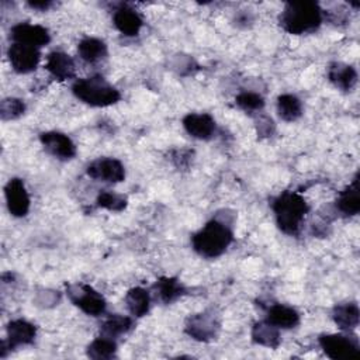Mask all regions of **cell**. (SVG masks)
Here are the masks:
<instances>
[{
  "instance_id": "6da1fadb",
  "label": "cell",
  "mask_w": 360,
  "mask_h": 360,
  "mask_svg": "<svg viewBox=\"0 0 360 360\" xmlns=\"http://www.w3.org/2000/svg\"><path fill=\"white\" fill-rule=\"evenodd\" d=\"M233 219L221 218L218 214L210 219L200 231L193 233L191 246L204 259L219 257L233 242Z\"/></svg>"
},
{
  "instance_id": "7a4b0ae2",
  "label": "cell",
  "mask_w": 360,
  "mask_h": 360,
  "mask_svg": "<svg viewBox=\"0 0 360 360\" xmlns=\"http://www.w3.org/2000/svg\"><path fill=\"white\" fill-rule=\"evenodd\" d=\"M323 21V10L316 1H288L280 15V27L291 35H304L316 31Z\"/></svg>"
},
{
  "instance_id": "3957f363",
  "label": "cell",
  "mask_w": 360,
  "mask_h": 360,
  "mask_svg": "<svg viewBox=\"0 0 360 360\" xmlns=\"http://www.w3.org/2000/svg\"><path fill=\"white\" fill-rule=\"evenodd\" d=\"M271 210L278 229L285 235L294 236L300 232L309 205L300 193L285 190L273 198Z\"/></svg>"
},
{
  "instance_id": "277c9868",
  "label": "cell",
  "mask_w": 360,
  "mask_h": 360,
  "mask_svg": "<svg viewBox=\"0 0 360 360\" xmlns=\"http://www.w3.org/2000/svg\"><path fill=\"white\" fill-rule=\"evenodd\" d=\"M72 93L90 107H110L121 100L120 90L100 75L77 79L72 84Z\"/></svg>"
},
{
  "instance_id": "5b68a950",
  "label": "cell",
  "mask_w": 360,
  "mask_h": 360,
  "mask_svg": "<svg viewBox=\"0 0 360 360\" xmlns=\"http://www.w3.org/2000/svg\"><path fill=\"white\" fill-rule=\"evenodd\" d=\"M66 294L72 304L89 316H100L105 312L107 302L104 297L89 284H69L66 287Z\"/></svg>"
},
{
  "instance_id": "8992f818",
  "label": "cell",
  "mask_w": 360,
  "mask_h": 360,
  "mask_svg": "<svg viewBox=\"0 0 360 360\" xmlns=\"http://www.w3.org/2000/svg\"><path fill=\"white\" fill-rule=\"evenodd\" d=\"M318 343L323 353L332 360L352 359L360 354L359 340L352 332L323 333L318 338Z\"/></svg>"
},
{
  "instance_id": "52a82bcc",
  "label": "cell",
  "mask_w": 360,
  "mask_h": 360,
  "mask_svg": "<svg viewBox=\"0 0 360 360\" xmlns=\"http://www.w3.org/2000/svg\"><path fill=\"white\" fill-rule=\"evenodd\" d=\"M221 329L219 316L214 309H207L187 318L184 332L198 342L214 340Z\"/></svg>"
},
{
  "instance_id": "ba28073f",
  "label": "cell",
  "mask_w": 360,
  "mask_h": 360,
  "mask_svg": "<svg viewBox=\"0 0 360 360\" xmlns=\"http://www.w3.org/2000/svg\"><path fill=\"white\" fill-rule=\"evenodd\" d=\"M86 173L94 181L121 183L125 179V167L115 158H98L87 165Z\"/></svg>"
},
{
  "instance_id": "9c48e42d",
  "label": "cell",
  "mask_w": 360,
  "mask_h": 360,
  "mask_svg": "<svg viewBox=\"0 0 360 360\" xmlns=\"http://www.w3.org/2000/svg\"><path fill=\"white\" fill-rule=\"evenodd\" d=\"M7 56L10 66L15 73L27 75L38 68L41 60V51L30 45L13 42L7 49Z\"/></svg>"
},
{
  "instance_id": "30bf717a",
  "label": "cell",
  "mask_w": 360,
  "mask_h": 360,
  "mask_svg": "<svg viewBox=\"0 0 360 360\" xmlns=\"http://www.w3.org/2000/svg\"><path fill=\"white\" fill-rule=\"evenodd\" d=\"M4 197H6L7 210L13 217L22 218L30 212L31 198L21 179L13 177L6 183Z\"/></svg>"
},
{
  "instance_id": "8fae6325",
  "label": "cell",
  "mask_w": 360,
  "mask_h": 360,
  "mask_svg": "<svg viewBox=\"0 0 360 360\" xmlns=\"http://www.w3.org/2000/svg\"><path fill=\"white\" fill-rule=\"evenodd\" d=\"M7 338L1 342V357L6 356V350H13L18 346H27L34 343L37 338V328L34 323L25 319H13L6 328Z\"/></svg>"
},
{
  "instance_id": "7c38bea8",
  "label": "cell",
  "mask_w": 360,
  "mask_h": 360,
  "mask_svg": "<svg viewBox=\"0 0 360 360\" xmlns=\"http://www.w3.org/2000/svg\"><path fill=\"white\" fill-rule=\"evenodd\" d=\"M39 142L51 156L59 160H70L77 153L75 142L66 134L59 131L41 132Z\"/></svg>"
},
{
  "instance_id": "4fadbf2b",
  "label": "cell",
  "mask_w": 360,
  "mask_h": 360,
  "mask_svg": "<svg viewBox=\"0 0 360 360\" xmlns=\"http://www.w3.org/2000/svg\"><path fill=\"white\" fill-rule=\"evenodd\" d=\"M10 38L13 42L30 45L34 48H42L49 44L51 34L48 28L39 24H30V22H18L11 27Z\"/></svg>"
},
{
  "instance_id": "5bb4252c",
  "label": "cell",
  "mask_w": 360,
  "mask_h": 360,
  "mask_svg": "<svg viewBox=\"0 0 360 360\" xmlns=\"http://www.w3.org/2000/svg\"><path fill=\"white\" fill-rule=\"evenodd\" d=\"M181 124L190 136L200 141L211 139L217 131L215 120L208 112H188L184 115Z\"/></svg>"
},
{
  "instance_id": "9a60e30c",
  "label": "cell",
  "mask_w": 360,
  "mask_h": 360,
  "mask_svg": "<svg viewBox=\"0 0 360 360\" xmlns=\"http://www.w3.org/2000/svg\"><path fill=\"white\" fill-rule=\"evenodd\" d=\"M112 24L122 35L136 37L143 27V20L136 10L121 4L112 13Z\"/></svg>"
},
{
  "instance_id": "2e32d148",
  "label": "cell",
  "mask_w": 360,
  "mask_h": 360,
  "mask_svg": "<svg viewBox=\"0 0 360 360\" xmlns=\"http://www.w3.org/2000/svg\"><path fill=\"white\" fill-rule=\"evenodd\" d=\"M45 69L53 79H56L59 82L70 80L76 76L75 60L68 53H65L62 51H53V52L48 53L46 62H45Z\"/></svg>"
},
{
  "instance_id": "e0dca14e",
  "label": "cell",
  "mask_w": 360,
  "mask_h": 360,
  "mask_svg": "<svg viewBox=\"0 0 360 360\" xmlns=\"http://www.w3.org/2000/svg\"><path fill=\"white\" fill-rule=\"evenodd\" d=\"M336 212L343 217H354L360 211V187H359V173L354 174L352 183L339 193L335 201Z\"/></svg>"
},
{
  "instance_id": "ac0fdd59",
  "label": "cell",
  "mask_w": 360,
  "mask_h": 360,
  "mask_svg": "<svg viewBox=\"0 0 360 360\" xmlns=\"http://www.w3.org/2000/svg\"><path fill=\"white\" fill-rule=\"evenodd\" d=\"M186 292V287L176 277H160L152 285V295L160 304H172Z\"/></svg>"
},
{
  "instance_id": "d6986e66",
  "label": "cell",
  "mask_w": 360,
  "mask_h": 360,
  "mask_svg": "<svg viewBox=\"0 0 360 360\" xmlns=\"http://www.w3.org/2000/svg\"><path fill=\"white\" fill-rule=\"evenodd\" d=\"M329 82L342 91H352L357 83V70L347 63L333 62L328 68Z\"/></svg>"
},
{
  "instance_id": "ffe728a7",
  "label": "cell",
  "mask_w": 360,
  "mask_h": 360,
  "mask_svg": "<svg viewBox=\"0 0 360 360\" xmlns=\"http://www.w3.org/2000/svg\"><path fill=\"white\" fill-rule=\"evenodd\" d=\"M266 321L278 329H291L300 323V314L292 307L271 304L266 309Z\"/></svg>"
},
{
  "instance_id": "44dd1931",
  "label": "cell",
  "mask_w": 360,
  "mask_h": 360,
  "mask_svg": "<svg viewBox=\"0 0 360 360\" xmlns=\"http://www.w3.org/2000/svg\"><path fill=\"white\" fill-rule=\"evenodd\" d=\"M332 319L343 332H352L357 328L360 321V309L356 302L338 304L332 309Z\"/></svg>"
},
{
  "instance_id": "7402d4cb",
  "label": "cell",
  "mask_w": 360,
  "mask_h": 360,
  "mask_svg": "<svg viewBox=\"0 0 360 360\" xmlns=\"http://www.w3.org/2000/svg\"><path fill=\"white\" fill-rule=\"evenodd\" d=\"M77 53L82 60L87 63H97L107 58L108 49L103 39L86 37L77 44Z\"/></svg>"
},
{
  "instance_id": "603a6c76",
  "label": "cell",
  "mask_w": 360,
  "mask_h": 360,
  "mask_svg": "<svg viewBox=\"0 0 360 360\" xmlns=\"http://www.w3.org/2000/svg\"><path fill=\"white\" fill-rule=\"evenodd\" d=\"M124 301L129 314L135 318H141L149 312L152 297L148 290L142 287H132L125 294Z\"/></svg>"
},
{
  "instance_id": "cb8c5ba5",
  "label": "cell",
  "mask_w": 360,
  "mask_h": 360,
  "mask_svg": "<svg viewBox=\"0 0 360 360\" xmlns=\"http://www.w3.org/2000/svg\"><path fill=\"white\" fill-rule=\"evenodd\" d=\"M252 340L260 346L276 349L280 345V329L266 319L259 321L252 328Z\"/></svg>"
},
{
  "instance_id": "d4e9b609",
  "label": "cell",
  "mask_w": 360,
  "mask_h": 360,
  "mask_svg": "<svg viewBox=\"0 0 360 360\" xmlns=\"http://www.w3.org/2000/svg\"><path fill=\"white\" fill-rule=\"evenodd\" d=\"M277 114L285 122H294L302 115L301 100L291 93H284L277 97Z\"/></svg>"
},
{
  "instance_id": "484cf974",
  "label": "cell",
  "mask_w": 360,
  "mask_h": 360,
  "mask_svg": "<svg viewBox=\"0 0 360 360\" xmlns=\"http://www.w3.org/2000/svg\"><path fill=\"white\" fill-rule=\"evenodd\" d=\"M132 325H134V321H132L131 316L120 315V314H112V315H110L108 318L104 319V322L101 323L100 332L104 336L115 339V338L129 332Z\"/></svg>"
},
{
  "instance_id": "4316f807",
  "label": "cell",
  "mask_w": 360,
  "mask_h": 360,
  "mask_svg": "<svg viewBox=\"0 0 360 360\" xmlns=\"http://www.w3.org/2000/svg\"><path fill=\"white\" fill-rule=\"evenodd\" d=\"M87 356L90 359L94 360H107V359H112L117 354V343L112 338L108 336H98L96 338L86 350Z\"/></svg>"
},
{
  "instance_id": "83f0119b",
  "label": "cell",
  "mask_w": 360,
  "mask_h": 360,
  "mask_svg": "<svg viewBox=\"0 0 360 360\" xmlns=\"http://www.w3.org/2000/svg\"><path fill=\"white\" fill-rule=\"evenodd\" d=\"M96 204L100 208H104V210H108V211H112V212H121L122 210H125V207L128 204V200H127L125 195L118 194L115 191L101 190L97 194Z\"/></svg>"
},
{
  "instance_id": "f1b7e54d",
  "label": "cell",
  "mask_w": 360,
  "mask_h": 360,
  "mask_svg": "<svg viewBox=\"0 0 360 360\" xmlns=\"http://www.w3.org/2000/svg\"><path fill=\"white\" fill-rule=\"evenodd\" d=\"M236 105L249 114H260V111L264 107V98L255 91H240L235 97Z\"/></svg>"
},
{
  "instance_id": "f546056e",
  "label": "cell",
  "mask_w": 360,
  "mask_h": 360,
  "mask_svg": "<svg viewBox=\"0 0 360 360\" xmlns=\"http://www.w3.org/2000/svg\"><path fill=\"white\" fill-rule=\"evenodd\" d=\"M25 112V104L17 97L4 98L0 104V115L3 121H10L21 117Z\"/></svg>"
},
{
  "instance_id": "4dcf8cb0",
  "label": "cell",
  "mask_w": 360,
  "mask_h": 360,
  "mask_svg": "<svg viewBox=\"0 0 360 360\" xmlns=\"http://www.w3.org/2000/svg\"><path fill=\"white\" fill-rule=\"evenodd\" d=\"M256 132L259 136H271L274 132V122L267 115H259L256 120Z\"/></svg>"
},
{
  "instance_id": "1f68e13d",
  "label": "cell",
  "mask_w": 360,
  "mask_h": 360,
  "mask_svg": "<svg viewBox=\"0 0 360 360\" xmlns=\"http://www.w3.org/2000/svg\"><path fill=\"white\" fill-rule=\"evenodd\" d=\"M253 21H255V15L249 10H239V11H236V14L233 17V22L239 28H248L253 24Z\"/></svg>"
},
{
  "instance_id": "d6a6232c",
  "label": "cell",
  "mask_w": 360,
  "mask_h": 360,
  "mask_svg": "<svg viewBox=\"0 0 360 360\" xmlns=\"http://www.w3.org/2000/svg\"><path fill=\"white\" fill-rule=\"evenodd\" d=\"M28 7H31L32 10H38V11H48L53 3L49 0H42V1H28L27 3Z\"/></svg>"
}]
</instances>
